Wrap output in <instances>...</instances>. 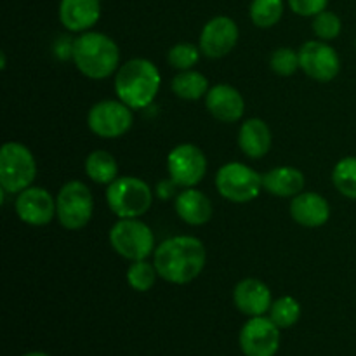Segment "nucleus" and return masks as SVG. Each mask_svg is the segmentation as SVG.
Here are the masks:
<instances>
[{
    "instance_id": "nucleus-1",
    "label": "nucleus",
    "mask_w": 356,
    "mask_h": 356,
    "mask_svg": "<svg viewBox=\"0 0 356 356\" xmlns=\"http://www.w3.org/2000/svg\"><path fill=\"white\" fill-rule=\"evenodd\" d=\"M207 261V250L202 240L195 236H172L160 243L153 252L159 277L174 285L193 282Z\"/></svg>"
},
{
    "instance_id": "nucleus-2",
    "label": "nucleus",
    "mask_w": 356,
    "mask_h": 356,
    "mask_svg": "<svg viewBox=\"0 0 356 356\" xmlns=\"http://www.w3.org/2000/svg\"><path fill=\"white\" fill-rule=\"evenodd\" d=\"M162 76L149 59L134 58L118 68L115 75V94L132 110L148 108L160 90Z\"/></svg>"
},
{
    "instance_id": "nucleus-3",
    "label": "nucleus",
    "mask_w": 356,
    "mask_h": 356,
    "mask_svg": "<svg viewBox=\"0 0 356 356\" xmlns=\"http://www.w3.org/2000/svg\"><path fill=\"white\" fill-rule=\"evenodd\" d=\"M72 59L83 76L103 80L120 68V49L108 35L99 31H83L75 38Z\"/></svg>"
},
{
    "instance_id": "nucleus-4",
    "label": "nucleus",
    "mask_w": 356,
    "mask_h": 356,
    "mask_svg": "<svg viewBox=\"0 0 356 356\" xmlns=\"http://www.w3.org/2000/svg\"><path fill=\"white\" fill-rule=\"evenodd\" d=\"M153 191L143 179L134 176L117 177L106 188V204L120 219L141 218L149 211Z\"/></svg>"
},
{
    "instance_id": "nucleus-5",
    "label": "nucleus",
    "mask_w": 356,
    "mask_h": 356,
    "mask_svg": "<svg viewBox=\"0 0 356 356\" xmlns=\"http://www.w3.org/2000/svg\"><path fill=\"white\" fill-rule=\"evenodd\" d=\"M37 176L33 153L23 143L9 141L0 149V186L6 193H21Z\"/></svg>"
},
{
    "instance_id": "nucleus-6",
    "label": "nucleus",
    "mask_w": 356,
    "mask_h": 356,
    "mask_svg": "<svg viewBox=\"0 0 356 356\" xmlns=\"http://www.w3.org/2000/svg\"><path fill=\"white\" fill-rule=\"evenodd\" d=\"M110 245L127 261H145L153 254L155 235L146 222L134 219H118L110 229Z\"/></svg>"
},
{
    "instance_id": "nucleus-7",
    "label": "nucleus",
    "mask_w": 356,
    "mask_h": 356,
    "mask_svg": "<svg viewBox=\"0 0 356 356\" xmlns=\"http://www.w3.org/2000/svg\"><path fill=\"white\" fill-rule=\"evenodd\" d=\"M94 214V198L82 181H68L56 197V218L66 229H82Z\"/></svg>"
},
{
    "instance_id": "nucleus-8",
    "label": "nucleus",
    "mask_w": 356,
    "mask_h": 356,
    "mask_svg": "<svg viewBox=\"0 0 356 356\" xmlns=\"http://www.w3.org/2000/svg\"><path fill=\"white\" fill-rule=\"evenodd\" d=\"M216 188L219 195L233 204H247L259 197L263 190V176L240 162H228L216 174Z\"/></svg>"
},
{
    "instance_id": "nucleus-9",
    "label": "nucleus",
    "mask_w": 356,
    "mask_h": 356,
    "mask_svg": "<svg viewBox=\"0 0 356 356\" xmlns=\"http://www.w3.org/2000/svg\"><path fill=\"white\" fill-rule=\"evenodd\" d=\"M134 124L132 108L120 99H104L94 104L87 115V125L103 139H117L127 134Z\"/></svg>"
},
{
    "instance_id": "nucleus-10",
    "label": "nucleus",
    "mask_w": 356,
    "mask_h": 356,
    "mask_svg": "<svg viewBox=\"0 0 356 356\" xmlns=\"http://www.w3.org/2000/svg\"><path fill=\"white\" fill-rule=\"evenodd\" d=\"M167 172L181 188H193L207 174V156L191 143H183L167 155Z\"/></svg>"
},
{
    "instance_id": "nucleus-11",
    "label": "nucleus",
    "mask_w": 356,
    "mask_h": 356,
    "mask_svg": "<svg viewBox=\"0 0 356 356\" xmlns=\"http://www.w3.org/2000/svg\"><path fill=\"white\" fill-rule=\"evenodd\" d=\"M298 52L299 66L309 79L316 80V82H330L339 75V54L325 40L306 42Z\"/></svg>"
},
{
    "instance_id": "nucleus-12",
    "label": "nucleus",
    "mask_w": 356,
    "mask_h": 356,
    "mask_svg": "<svg viewBox=\"0 0 356 356\" xmlns=\"http://www.w3.org/2000/svg\"><path fill=\"white\" fill-rule=\"evenodd\" d=\"M245 356H275L280 348V327L266 316H250L240 330Z\"/></svg>"
},
{
    "instance_id": "nucleus-13",
    "label": "nucleus",
    "mask_w": 356,
    "mask_h": 356,
    "mask_svg": "<svg viewBox=\"0 0 356 356\" xmlns=\"http://www.w3.org/2000/svg\"><path fill=\"white\" fill-rule=\"evenodd\" d=\"M238 42V26L228 16H216L205 23L200 33V51L207 58L228 56Z\"/></svg>"
},
{
    "instance_id": "nucleus-14",
    "label": "nucleus",
    "mask_w": 356,
    "mask_h": 356,
    "mask_svg": "<svg viewBox=\"0 0 356 356\" xmlns=\"http://www.w3.org/2000/svg\"><path fill=\"white\" fill-rule=\"evenodd\" d=\"M14 209L24 225L45 226L54 219L56 200L45 188L30 186L17 193Z\"/></svg>"
},
{
    "instance_id": "nucleus-15",
    "label": "nucleus",
    "mask_w": 356,
    "mask_h": 356,
    "mask_svg": "<svg viewBox=\"0 0 356 356\" xmlns=\"http://www.w3.org/2000/svg\"><path fill=\"white\" fill-rule=\"evenodd\" d=\"M205 106L216 120L225 122V124L238 122L245 113V101L242 94L228 83H218L211 87L205 96Z\"/></svg>"
},
{
    "instance_id": "nucleus-16",
    "label": "nucleus",
    "mask_w": 356,
    "mask_h": 356,
    "mask_svg": "<svg viewBox=\"0 0 356 356\" xmlns=\"http://www.w3.org/2000/svg\"><path fill=\"white\" fill-rule=\"evenodd\" d=\"M233 302L247 316H263L273 305L270 287L257 278H245L236 284Z\"/></svg>"
},
{
    "instance_id": "nucleus-17",
    "label": "nucleus",
    "mask_w": 356,
    "mask_h": 356,
    "mask_svg": "<svg viewBox=\"0 0 356 356\" xmlns=\"http://www.w3.org/2000/svg\"><path fill=\"white\" fill-rule=\"evenodd\" d=\"M291 216L305 228H320L330 218V205L322 195L315 191H301L292 198Z\"/></svg>"
},
{
    "instance_id": "nucleus-18",
    "label": "nucleus",
    "mask_w": 356,
    "mask_h": 356,
    "mask_svg": "<svg viewBox=\"0 0 356 356\" xmlns=\"http://www.w3.org/2000/svg\"><path fill=\"white\" fill-rule=\"evenodd\" d=\"M99 0H61L59 19L68 31H87L99 21Z\"/></svg>"
},
{
    "instance_id": "nucleus-19",
    "label": "nucleus",
    "mask_w": 356,
    "mask_h": 356,
    "mask_svg": "<svg viewBox=\"0 0 356 356\" xmlns=\"http://www.w3.org/2000/svg\"><path fill=\"white\" fill-rule=\"evenodd\" d=\"M176 214L190 226H202L211 221L212 204L209 197L195 188H184L176 195Z\"/></svg>"
},
{
    "instance_id": "nucleus-20",
    "label": "nucleus",
    "mask_w": 356,
    "mask_h": 356,
    "mask_svg": "<svg viewBox=\"0 0 356 356\" xmlns=\"http://www.w3.org/2000/svg\"><path fill=\"white\" fill-rule=\"evenodd\" d=\"M305 174L296 167H277L263 176V188L273 197L294 198L296 195L305 191Z\"/></svg>"
},
{
    "instance_id": "nucleus-21",
    "label": "nucleus",
    "mask_w": 356,
    "mask_h": 356,
    "mask_svg": "<svg viewBox=\"0 0 356 356\" xmlns=\"http://www.w3.org/2000/svg\"><path fill=\"white\" fill-rule=\"evenodd\" d=\"M238 146L249 159H263L271 148V131L261 118H249L238 131Z\"/></svg>"
},
{
    "instance_id": "nucleus-22",
    "label": "nucleus",
    "mask_w": 356,
    "mask_h": 356,
    "mask_svg": "<svg viewBox=\"0 0 356 356\" xmlns=\"http://www.w3.org/2000/svg\"><path fill=\"white\" fill-rule=\"evenodd\" d=\"M170 87H172V92L181 99L197 101L207 96L209 80L204 73L197 70H184L174 76Z\"/></svg>"
},
{
    "instance_id": "nucleus-23",
    "label": "nucleus",
    "mask_w": 356,
    "mask_h": 356,
    "mask_svg": "<svg viewBox=\"0 0 356 356\" xmlns=\"http://www.w3.org/2000/svg\"><path fill=\"white\" fill-rule=\"evenodd\" d=\"M86 174L96 184H111L118 177V163L111 153L96 149L86 160Z\"/></svg>"
},
{
    "instance_id": "nucleus-24",
    "label": "nucleus",
    "mask_w": 356,
    "mask_h": 356,
    "mask_svg": "<svg viewBox=\"0 0 356 356\" xmlns=\"http://www.w3.org/2000/svg\"><path fill=\"white\" fill-rule=\"evenodd\" d=\"M249 14L257 28H271L282 19L284 0H252Z\"/></svg>"
},
{
    "instance_id": "nucleus-25",
    "label": "nucleus",
    "mask_w": 356,
    "mask_h": 356,
    "mask_svg": "<svg viewBox=\"0 0 356 356\" xmlns=\"http://www.w3.org/2000/svg\"><path fill=\"white\" fill-rule=\"evenodd\" d=\"M332 183L343 197L356 200V156H344L336 163Z\"/></svg>"
},
{
    "instance_id": "nucleus-26",
    "label": "nucleus",
    "mask_w": 356,
    "mask_h": 356,
    "mask_svg": "<svg viewBox=\"0 0 356 356\" xmlns=\"http://www.w3.org/2000/svg\"><path fill=\"white\" fill-rule=\"evenodd\" d=\"M270 318L280 329H289L301 318V305L292 296H284V298L273 301L270 308Z\"/></svg>"
},
{
    "instance_id": "nucleus-27",
    "label": "nucleus",
    "mask_w": 356,
    "mask_h": 356,
    "mask_svg": "<svg viewBox=\"0 0 356 356\" xmlns=\"http://www.w3.org/2000/svg\"><path fill=\"white\" fill-rule=\"evenodd\" d=\"M159 271L148 261H134L127 270V282L136 292H148L155 285Z\"/></svg>"
},
{
    "instance_id": "nucleus-28",
    "label": "nucleus",
    "mask_w": 356,
    "mask_h": 356,
    "mask_svg": "<svg viewBox=\"0 0 356 356\" xmlns=\"http://www.w3.org/2000/svg\"><path fill=\"white\" fill-rule=\"evenodd\" d=\"M200 47L190 44V42H181L176 44L167 54V61L172 68L184 72V70H191L200 59Z\"/></svg>"
},
{
    "instance_id": "nucleus-29",
    "label": "nucleus",
    "mask_w": 356,
    "mask_h": 356,
    "mask_svg": "<svg viewBox=\"0 0 356 356\" xmlns=\"http://www.w3.org/2000/svg\"><path fill=\"white\" fill-rule=\"evenodd\" d=\"M270 66L277 75L291 76L298 72L299 66V52L292 51L291 47L275 49L270 58Z\"/></svg>"
},
{
    "instance_id": "nucleus-30",
    "label": "nucleus",
    "mask_w": 356,
    "mask_h": 356,
    "mask_svg": "<svg viewBox=\"0 0 356 356\" xmlns=\"http://www.w3.org/2000/svg\"><path fill=\"white\" fill-rule=\"evenodd\" d=\"M341 19L337 14L330 13V10H323V13L316 14L315 19H313V31H315L316 37L320 40H334V38L339 37L341 33Z\"/></svg>"
},
{
    "instance_id": "nucleus-31",
    "label": "nucleus",
    "mask_w": 356,
    "mask_h": 356,
    "mask_svg": "<svg viewBox=\"0 0 356 356\" xmlns=\"http://www.w3.org/2000/svg\"><path fill=\"white\" fill-rule=\"evenodd\" d=\"M327 3H329V0H289V6H291L292 13L305 17H315L316 14L323 13Z\"/></svg>"
},
{
    "instance_id": "nucleus-32",
    "label": "nucleus",
    "mask_w": 356,
    "mask_h": 356,
    "mask_svg": "<svg viewBox=\"0 0 356 356\" xmlns=\"http://www.w3.org/2000/svg\"><path fill=\"white\" fill-rule=\"evenodd\" d=\"M73 45H75V40H70L68 37H59L54 44V54L61 61L73 58Z\"/></svg>"
},
{
    "instance_id": "nucleus-33",
    "label": "nucleus",
    "mask_w": 356,
    "mask_h": 356,
    "mask_svg": "<svg viewBox=\"0 0 356 356\" xmlns=\"http://www.w3.org/2000/svg\"><path fill=\"white\" fill-rule=\"evenodd\" d=\"M176 188H177V184L169 177V179H165V181H160L159 186H156V195H159L162 200H167V198H170L176 195Z\"/></svg>"
},
{
    "instance_id": "nucleus-34",
    "label": "nucleus",
    "mask_w": 356,
    "mask_h": 356,
    "mask_svg": "<svg viewBox=\"0 0 356 356\" xmlns=\"http://www.w3.org/2000/svg\"><path fill=\"white\" fill-rule=\"evenodd\" d=\"M23 356H49V355L42 353V351H31V353H26V355H23Z\"/></svg>"
},
{
    "instance_id": "nucleus-35",
    "label": "nucleus",
    "mask_w": 356,
    "mask_h": 356,
    "mask_svg": "<svg viewBox=\"0 0 356 356\" xmlns=\"http://www.w3.org/2000/svg\"><path fill=\"white\" fill-rule=\"evenodd\" d=\"M355 45H356V44H355Z\"/></svg>"
}]
</instances>
